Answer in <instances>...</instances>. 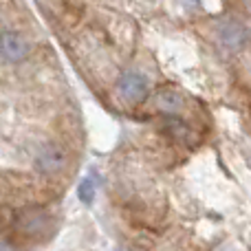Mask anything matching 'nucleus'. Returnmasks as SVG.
I'll return each instance as SVG.
<instances>
[{"label": "nucleus", "mask_w": 251, "mask_h": 251, "mask_svg": "<svg viewBox=\"0 0 251 251\" xmlns=\"http://www.w3.org/2000/svg\"><path fill=\"white\" fill-rule=\"evenodd\" d=\"M156 104L163 110H170V113L181 108V100H178V95H174V93H161V95L156 97Z\"/></svg>", "instance_id": "6"}, {"label": "nucleus", "mask_w": 251, "mask_h": 251, "mask_svg": "<svg viewBox=\"0 0 251 251\" xmlns=\"http://www.w3.org/2000/svg\"><path fill=\"white\" fill-rule=\"evenodd\" d=\"M0 47H2L4 57L11 60V62L25 60V57L29 55V51H31V44L26 42L20 33H11V31L2 33V38H0Z\"/></svg>", "instance_id": "4"}, {"label": "nucleus", "mask_w": 251, "mask_h": 251, "mask_svg": "<svg viewBox=\"0 0 251 251\" xmlns=\"http://www.w3.org/2000/svg\"><path fill=\"white\" fill-rule=\"evenodd\" d=\"M117 93L126 101H139L148 95V77L139 71H126L117 82Z\"/></svg>", "instance_id": "1"}, {"label": "nucleus", "mask_w": 251, "mask_h": 251, "mask_svg": "<svg viewBox=\"0 0 251 251\" xmlns=\"http://www.w3.org/2000/svg\"><path fill=\"white\" fill-rule=\"evenodd\" d=\"M69 159H66V150L62 146H47L38 152L35 156V170L42 174H57L66 168Z\"/></svg>", "instance_id": "2"}, {"label": "nucleus", "mask_w": 251, "mask_h": 251, "mask_svg": "<svg viewBox=\"0 0 251 251\" xmlns=\"http://www.w3.org/2000/svg\"><path fill=\"white\" fill-rule=\"evenodd\" d=\"M192 2H196V0H192Z\"/></svg>", "instance_id": "7"}, {"label": "nucleus", "mask_w": 251, "mask_h": 251, "mask_svg": "<svg viewBox=\"0 0 251 251\" xmlns=\"http://www.w3.org/2000/svg\"><path fill=\"white\" fill-rule=\"evenodd\" d=\"M77 196H79V201H82L84 205H91L93 201H95V181H93L91 176L84 178V181L79 183V187H77Z\"/></svg>", "instance_id": "5"}, {"label": "nucleus", "mask_w": 251, "mask_h": 251, "mask_svg": "<svg viewBox=\"0 0 251 251\" xmlns=\"http://www.w3.org/2000/svg\"><path fill=\"white\" fill-rule=\"evenodd\" d=\"M218 42L229 51H238L247 42V29L238 20H225L218 26Z\"/></svg>", "instance_id": "3"}]
</instances>
